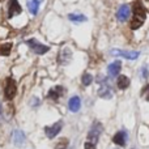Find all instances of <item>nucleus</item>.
Instances as JSON below:
<instances>
[{"label": "nucleus", "instance_id": "obj_1", "mask_svg": "<svg viewBox=\"0 0 149 149\" xmlns=\"http://www.w3.org/2000/svg\"><path fill=\"white\" fill-rule=\"evenodd\" d=\"M132 13H134V15H132V20H131L130 26H131V29L136 30V29H139L140 26L144 24L147 12H145V8H144V5H143L141 3L135 1L134 7H132Z\"/></svg>", "mask_w": 149, "mask_h": 149}, {"label": "nucleus", "instance_id": "obj_2", "mask_svg": "<svg viewBox=\"0 0 149 149\" xmlns=\"http://www.w3.org/2000/svg\"><path fill=\"white\" fill-rule=\"evenodd\" d=\"M102 124L100 123V122H94V123L92 124V128H90L89 134H88V141L89 144H93V145H97V141L98 139H100V135L102 134Z\"/></svg>", "mask_w": 149, "mask_h": 149}, {"label": "nucleus", "instance_id": "obj_3", "mask_svg": "<svg viewBox=\"0 0 149 149\" xmlns=\"http://www.w3.org/2000/svg\"><path fill=\"white\" fill-rule=\"evenodd\" d=\"M17 93V85H16L15 80L8 77L7 81H5V88H4V95L7 100H12L13 97Z\"/></svg>", "mask_w": 149, "mask_h": 149}, {"label": "nucleus", "instance_id": "obj_4", "mask_svg": "<svg viewBox=\"0 0 149 149\" xmlns=\"http://www.w3.org/2000/svg\"><path fill=\"white\" fill-rule=\"evenodd\" d=\"M26 43H28V46L30 47V49L33 50L36 54L42 55V54H46V52L49 51V46H45L43 43H39V42L37 41V39H34V38L28 39V41H26Z\"/></svg>", "mask_w": 149, "mask_h": 149}, {"label": "nucleus", "instance_id": "obj_5", "mask_svg": "<svg viewBox=\"0 0 149 149\" xmlns=\"http://www.w3.org/2000/svg\"><path fill=\"white\" fill-rule=\"evenodd\" d=\"M62 128H63V123H62V122H56V123H54L52 126L45 127V134H46L47 137L54 139V137L56 136L60 131H62Z\"/></svg>", "mask_w": 149, "mask_h": 149}, {"label": "nucleus", "instance_id": "obj_6", "mask_svg": "<svg viewBox=\"0 0 149 149\" xmlns=\"http://www.w3.org/2000/svg\"><path fill=\"white\" fill-rule=\"evenodd\" d=\"M111 55L114 56H123L126 59H130V60H135L139 58L140 52L139 51H124V50H111Z\"/></svg>", "mask_w": 149, "mask_h": 149}, {"label": "nucleus", "instance_id": "obj_7", "mask_svg": "<svg viewBox=\"0 0 149 149\" xmlns=\"http://www.w3.org/2000/svg\"><path fill=\"white\" fill-rule=\"evenodd\" d=\"M130 13H131V8L127 4H123V5H120V8H119L118 12H116V18H118L120 22L127 21L130 17Z\"/></svg>", "mask_w": 149, "mask_h": 149}, {"label": "nucleus", "instance_id": "obj_8", "mask_svg": "<svg viewBox=\"0 0 149 149\" xmlns=\"http://www.w3.org/2000/svg\"><path fill=\"white\" fill-rule=\"evenodd\" d=\"M21 13V7L18 4L17 0H9V5H8V17L12 18L13 16Z\"/></svg>", "mask_w": 149, "mask_h": 149}, {"label": "nucleus", "instance_id": "obj_9", "mask_svg": "<svg viewBox=\"0 0 149 149\" xmlns=\"http://www.w3.org/2000/svg\"><path fill=\"white\" fill-rule=\"evenodd\" d=\"M71 58H72V52H71L70 49H63L60 50L59 52V56H58V62L60 63V64H68L71 60Z\"/></svg>", "mask_w": 149, "mask_h": 149}, {"label": "nucleus", "instance_id": "obj_10", "mask_svg": "<svg viewBox=\"0 0 149 149\" xmlns=\"http://www.w3.org/2000/svg\"><path fill=\"white\" fill-rule=\"evenodd\" d=\"M127 137L128 136H127L126 131H119L114 135L113 141L115 143L116 145H119V147H124V145H126V141H127Z\"/></svg>", "mask_w": 149, "mask_h": 149}, {"label": "nucleus", "instance_id": "obj_11", "mask_svg": "<svg viewBox=\"0 0 149 149\" xmlns=\"http://www.w3.org/2000/svg\"><path fill=\"white\" fill-rule=\"evenodd\" d=\"M63 93H64V89H63V86H55V88H52V89H50V92H49V94H47V97L50 98V100H54V101H56V100H59L60 97L63 95Z\"/></svg>", "mask_w": 149, "mask_h": 149}, {"label": "nucleus", "instance_id": "obj_12", "mask_svg": "<svg viewBox=\"0 0 149 149\" xmlns=\"http://www.w3.org/2000/svg\"><path fill=\"white\" fill-rule=\"evenodd\" d=\"M120 68H122V63L119 62V60H116V62L109 64L107 72H109V74H110L111 77H116V74L120 72Z\"/></svg>", "mask_w": 149, "mask_h": 149}, {"label": "nucleus", "instance_id": "obj_13", "mask_svg": "<svg viewBox=\"0 0 149 149\" xmlns=\"http://www.w3.org/2000/svg\"><path fill=\"white\" fill-rule=\"evenodd\" d=\"M68 107H70V110L72 113H77L80 110V107H81V100H80V97L74 95V97L71 98L70 102H68Z\"/></svg>", "mask_w": 149, "mask_h": 149}, {"label": "nucleus", "instance_id": "obj_14", "mask_svg": "<svg viewBox=\"0 0 149 149\" xmlns=\"http://www.w3.org/2000/svg\"><path fill=\"white\" fill-rule=\"evenodd\" d=\"M26 5H28L29 12H30L33 16H36L37 13H38V9H39L38 0H28V1H26Z\"/></svg>", "mask_w": 149, "mask_h": 149}, {"label": "nucleus", "instance_id": "obj_15", "mask_svg": "<svg viewBox=\"0 0 149 149\" xmlns=\"http://www.w3.org/2000/svg\"><path fill=\"white\" fill-rule=\"evenodd\" d=\"M24 141H25V135H24V132L20 131V130H16V131L13 132V143H15L16 145H21Z\"/></svg>", "mask_w": 149, "mask_h": 149}, {"label": "nucleus", "instance_id": "obj_16", "mask_svg": "<svg viewBox=\"0 0 149 149\" xmlns=\"http://www.w3.org/2000/svg\"><path fill=\"white\" fill-rule=\"evenodd\" d=\"M98 94H100V97H102V98H111V89H110V86H109V84L102 82V86H101Z\"/></svg>", "mask_w": 149, "mask_h": 149}, {"label": "nucleus", "instance_id": "obj_17", "mask_svg": "<svg viewBox=\"0 0 149 149\" xmlns=\"http://www.w3.org/2000/svg\"><path fill=\"white\" fill-rule=\"evenodd\" d=\"M116 85H118L119 89H126V88L130 86V79L127 76H119Z\"/></svg>", "mask_w": 149, "mask_h": 149}, {"label": "nucleus", "instance_id": "obj_18", "mask_svg": "<svg viewBox=\"0 0 149 149\" xmlns=\"http://www.w3.org/2000/svg\"><path fill=\"white\" fill-rule=\"evenodd\" d=\"M68 18L71 21H73V22H84V21H86V17L84 15H77V13H71L68 16Z\"/></svg>", "mask_w": 149, "mask_h": 149}, {"label": "nucleus", "instance_id": "obj_19", "mask_svg": "<svg viewBox=\"0 0 149 149\" xmlns=\"http://www.w3.org/2000/svg\"><path fill=\"white\" fill-rule=\"evenodd\" d=\"M12 50V43H5L0 46V55H8Z\"/></svg>", "mask_w": 149, "mask_h": 149}, {"label": "nucleus", "instance_id": "obj_20", "mask_svg": "<svg viewBox=\"0 0 149 149\" xmlns=\"http://www.w3.org/2000/svg\"><path fill=\"white\" fill-rule=\"evenodd\" d=\"M93 81V76L89 73H85L84 76H82V84L85 85V86H88V85H90Z\"/></svg>", "mask_w": 149, "mask_h": 149}, {"label": "nucleus", "instance_id": "obj_21", "mask_svg": "<svg viewBox=\"0 0 149 149\" xmlns=\"http://www.w3.org/2000/svg\"><path fill=\"white\" fill-rule=\"evenodd\" d=\"M68 145V140L67 139H59V141L56 143V145H55V148L56 149H65Z\"/></svg>", "mask_w": 149, "mask_h": 149}, {"label": "nucleus", "instance_id": "obj_22", "mask_svg": "<svg viewBox=\"0 0 149 149\" xmlns=\"http://www.w3.org/2000/svg\"><path fill=\"white\" fill-rule=\"evenodd\" d=\"M141 97L144 98L145 101H149V84L145 85V86L143 88V90H141Z\"/></svg>", "mask_w": 149, "mask_h": 149}, {"label": "nucleus", "instance_id": "obj_23", "mask_svg": "<svg viewBox=\"0 0 149 149\" xmlns=\"http://www.w3.org/2000/svg\"><path fill=\"white\" fill-rule=\"evenodd\" d=\"M143 77L144 79H148V76H149V71H148V68L147 67H143Z\"/></svg>", "mask_w": 149, "mask_h": 149}, {"label": "nucleus", "instance_id": "obj_24", "mask_svg": "<svg viewBox=\"0 0 149 149\" xmlns=\"http://www.w3.org/2000/svg\"><path fill=\"white\" fill-rule=\"evenodd\" d=\"M84 149H95V145L89 144V143H85V144H84Z\"/></svg>", "mask_w": 149, "mask_h": 149}, {"label": "nucleus", "instance_id": "obj_25", "mask_svg": "<svg viewBox=\"0 0 149 149\" xmlns=\"http://www.w3.org/2000/svg\"><path fill=\"white\" fill-rule=\"evenodd\" d=\"M132 149H135V148H132Z\"/></svg>", "mask_w": 149, "mask_h": 149}]
</instances>
